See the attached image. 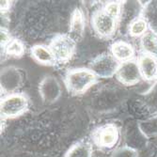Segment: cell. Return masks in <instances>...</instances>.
Segmentation results:
<instances>
[{"mask_svg":"<svg viewBox=\"0 0 157 157\" xmlns=\"http://www.w3.org/2000/svg\"><path fill=\"white\" fill-rule=\"evenodd\" d=\"M120 66V61L112 54H102L90 62V70L97 77L110 78L117 74Z\"/></svg>","mask_w":157,"mask_h":157,"instance_id":"obj_3","label":"cell"},{"mask_svg":"<svg viewBox=\"0 0 157 157\" xmlns=\"http://www.w3.org/2000/svg\"><path fill=\"white\" fill-rule=\"evenodd\" d=\"M111 54L118 61L122 63L132 60L135 56V49L128 42L118 40L111 45Z\"/></svg>","mask_w":157,"mask_h":157,"instance_id":"obj_11","label":"cell"},{"mask_svg":"<svg viewBox=\"0 0 157 157\" xmlns=\"http://www.w3.org/2000/svg\"><path fill=\"white\" fill-rule=\"evenodd\" d=\"M5 52L7 55L20 58L25 53V47H24V44L19 40L13 39L5 48Z\"/></svg>","mask_w":157,"mask_h":157,"instance_id":"obj_17","label":"cell"},{"mask_svg":"<svg viewBox=\"0 0 157 157\" xmlns=\"http://www.w3.org/2000/svg\"><path fill=\"white\" fill-rule=\"evenodd\" d=\"M97 81V76L90 69L78 68L71 70L66 74L65 85L73 94H82L87 91Z\"/></svg>","mask_w":157,"mask_h":157,"instance_id":"obj_1","label":"cell"},{"mask_svg":"<svg viewBox=\"0 0 157 157\" xmlns=\"http://www.w3.org/2000/svg\"><path fill=\"white\" fill-rule=\"evenodd\" d=\"M120 134L118 128L113 124H107L101 127L97 132L96 140L99 146L104 148H112L119 141Z\"/></svg>","mask_w":157,"mask_h":157,"instance_id":"obj_9","label":"cell"},{"mask_svg":"<svg viewBox=\"0 0 157 157\" xmlns=\"http://www.w3.org/2000/svg\"><path fill=\"white\" fill-rule=\"evenodd\" d=\"M138 65L142 76L147 80L157 78V59L147 54L142 55L138 59Z\"/></svg>","mask_w":157,"mask_h":157,"instance_id":"obj_12","label":"cell"},{"mask_svg":"<svg viewBox=\"0 0 157 157\" xmlns=\"http://www.w3.org/2000/svg\"><path fill=\"white\" fill-rule=\"evenodd\" d=\"M76 42L69 35H58L49 45L56 62H67L72 59L75 51Z\"/></svg>","mask_w":157,"mask_h":157,"instance_id":"obj_4","label":"cell"},{"mask_svg":"<svg viewBox=\"0 0 157 157\" xmlns=\"http://www.w3.org/2000/svg\"><path fill=\"white\" fill-rule=\"evenodd\" d=\"M141 46L145 54L157 58V34L155 32H147L141 39Z\"/></svg>","mask_w":157,"mask_h":157,"instance_id":"obj_14","label":"cell"},{"mask_svg":"<svg viewBox=\"0 0 157 157\" xmlns=\"http://www.w3.org/2000/svg\"><path fill=\"white\" fill-rule=\"evenodd\" d=\"M0 39H1V47L4 49L7 47V45L13 40L11 39V36L10 32L4 27H1V32H0Z\"/></svg>","mask_w":157,"mask_h":157,"instance_id":"obj_20","label":"cell"},{"mask_svg":"<svg viewBox=\"0 0 157 157\" xmlns=\"http://www.w3.org/2000/svg\"><path fill=\"white\" fill-rule=\"evenodd\" d=\"M10 1H1V12L4 13L8 10H10Z\"/></svg>","mask_w":157,"mask_h":157,"instance_id":"obj_21","label":"cell"},{"mask_svg":"<svg viewBox=\"0 0 157 157\" xmlns=\"http://www.w3.org/2000/svg\"><path fill=\"white\" fill-rule=\"evenodd\" d=\"M148 30V22L146 19L139 18L135 20L129 26V33L133 37H143Z\"/></svg>","mask_w":157,"mask_h":157,"instance_id":"obj_16","label":"cell"},{"mask_svg":"<svg viewBox=\"0 0 157 157\" xmlns=\"http://www.w3.org/2000/svg\"><path fill=\"white\" fill-rule=\"evenodd\" d=\"M116 76L121 84L126 86L136 85L143 77L138 65V61L133 59L121 63Z\"/></svg>","mask_w":157,"mask_h":157,"instance_id":"obj_7","label":"cell"},{"mask_svg":"<svg viewBox=\"0 0 157 157\" xmlns=\"http://www.w3.org/2000/svg\"><path fill=\"white\" fill-rule=\"evenodd\" d=\"M104 10L106 13H108L109 15H111L112 17H115V18L118 19L119 16L121 14L122 4L120 1H117V2H109L105 7Z\"/></svg>","mask_w":157,"mask_h":157,"instance_id":"obj_18","label":"cell"},{"mask_svg":"<svg viewBox=\"0 0 157 157\" xmlns=\"http://www.w3.org/2000/svg\"><path fill=\"white\" fill-rule=\"evenodd\" d=\"M28 107V99L22 93H11L6 96L0 105L1 117L3 119H10L24 114Z\"/></svg>","mask_w":157,"mask_h":157,"instance_id":"obj_2","label":"cell"},{"mask_svg":"<svg viewBox=\"0 0 157 157\" xmlns=\"http://www.w3.org/2000/svg\"><path fill=\"white\" fill-rule=\"evenodd\" d=\"M23 82V76L19 70L14 67L5 68L1 72V90L14 93Z\"/></svg>","mask_w":157,"mask_h":157,"instance_id":"obj_8","label":"cell"},{"mask_svg":"<svg viewBox=\"0 0 157 157\" xmlns=\"http://www.w3.org/2000/svg\"><path fill=\"white\" fill-rule=\"evenodd\" d=\"M92 148L90 143L86 141L79 142L74 145L67 152L65 157H91Z\"/></svg>","mask_w":157,"mask_h":157,"instance_id":"obj_15","label":"cell"},{"mask_svg":"<svg viewBox=\"0 0 157 157\" xmlns=\"http://www.w3.org/2000/svg\"><path fill=\"white\" fill-rule=\"evenodd\" d=\"M39 91L42 101L46 104H53L61 96V86L55 76L46 75L40 83Z\"/></svg>","mask_w":157,"mask_h":157,"instance_id":"obj_6","label":"cell"},{"mask_svg":"<svg viewBox=\"0 0 157 157\" xmlns=\"http://www.w3.org/2000/svg\"><path fill=\"white\" fill-rule=\"evenodd\" d=\"M85 33V18L83 12L80 9H75L72 14V18L70 22V31L69 36L75 42L80 41Z\"/></svg>","mask_w":157,"mask_h":157,"instance_id":"obj_10","label":"cell"},{"mask_svg":"<svg viewBox=\"0 0 157 157\" xmlns=\"http://www.w3.org/2000/svg\"><path fill=\"white\" fill-rule=\"evenodd\" d=\"M31 55L33 56V59L40 64L50 66L56 64V62L50 48L44 45L41 44L34 45L31 48Z\"/></svg>","mask_w":157,"mask_h":157,"instance_id":"obj_13","label":"cell"},{"mask_svg":"<svg viewBox=\"0 0 157 157\" xmlns=\"http://www.w3.org/2000/svg\"><path fill=\"white\" fill-rule=\"evenodd\" d=\"M91 23L94 31L102 38L111 37L118 27V19L109 15L104 10L93 14Z\"/></svg>","mask_w":157,"mask_h":157,"instance_id":"obj_5","label":"cell"},{"mask_svg":"<svg viewBox=\"0 0 157 157\" xmlns=\"http://www.w3.org/2000/svg\"><path fill=\"white\" fill-rule=\"evenodd\" d=\"M113 157H137V153L130 148H121L114 151Z\"/></svg>","mask_w":157,"mask_h":157,"instance_id":"obj_19","label":"cell"}]
</instances>
